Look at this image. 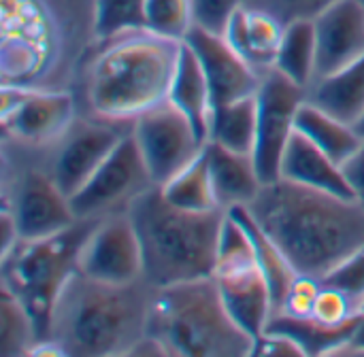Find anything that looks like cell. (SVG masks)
Returning a JSON list of instances; mask_svg holds the SVG:
<instances>
[{
  "label": "cell",
  "instance_id": "1",
  "mask_svg": "<svg viewBox=\"0 0 364 357\" xmlns=\"http://www.w3.org/2000/svg\"><path fill=\"white\" fill-rule=\"evenodd\" d=\"M247 209L292 268L318 281L364 243V207L358 200L288 179L262 185Z\"/></svg>",
  "mask_w": 364,
  "mask_h": 357
},
{
  "label": "cell",
  "instance_id": "2",
  "mask_svg": "<svg viewBox=\"0 0 364 357\" xmlns=\"http://www.w3.org/2000/svg\"><path fill=\"white\" fill-rule=\"evenodd\" d=\"M126 213L141 243L143 279L154 290L213 277L226 209L188 211L168 202L160 185H154Z\"/></svg>",
  "mask_w": 364,
  "mask_h": 357
},
{
  "label": "cell",
  "instance_id": "3",
  "mask_svg": "<svg viewBox=\"0 0 364 357\" xmlns=\"http://www.w3.org/2000/svg\"><path fill=\"white\" fill-rule=\"evenodd\" d=\"M154 287L94 281L77 273L64 287L51 319V341L66 356H128L147 330Z\"/></svg>",
  "mask_w": 364,
  "mask_h": 357
},
{
  "label": "cell",
  "instance_id": "4",
  "mask_svg": "<svg viewBox=\"0 0 364 357\" xmlns=\"http://www.w3.org/2000/svg\"><path fill=\"white\" fill-rule=\"evenodd\" d=\"M181 40L149 30L111 38L87 75L92 111L107 121H134L168 100Z\"/></svg>",
  "mask_w": 364,
  "mask_h": 357
},
{
  "label": "cell",
  "instance_id": "5",
  "mask_svg": "<svg viewBox=\"0 0 364 357\" xmlns=\"http://www.w3.org/2000/svg\"><path fill=\"white\" fill-rule=\"evenodd\" d=\"M145 334L166 356L239 357L254 351V339L230 317L213 277L154 290Z\"/></svg>",
  "mask_w": 364,
  "mask_h": 357
},
{
  "label": "cell",
  "instance_id": "6",
  "mask_svg": "<svg viewBox=\"0 0 364 357\" xmlns=\"http://www.w3.org/2000/svg\"><path fill=\"white\" fill-rule=\"evenodd\" d=\"M98 219H77L60 234L19 241L2 258V285L9 287L34 319L38 341L51 339V319L55 304L79 273V253Z\"/></svg>",
  "mask_w": 364,
  "mask_h": 357
},
{
  "label": "cell",
  "instance_id": "7",
  "mask_svg": "<svg viewBox=\"0 0 364 357\" xmlns=\"http://www.w3.org/2000/svg\"><path fill=\"white\" fill-rule=\"evenodd\" d=\"M154 185L139 143L130 130L87 183L70 198V207L77 219H100L113 215L117 207H128Z\"/></svg>",
  "mask_w": 364,
  "mask_h": 357
},
{
  "label": "cell",
  "instance_id": "8",
  "mask_svg": "<svg viewBox=\"0 0 364 357\" xmlns=\"http://www.w3.org/2000/svg\"><path fill=\"white\" fill-rule=\"evenodd\" d=\"M256 100L258 134L254 147V162L262 183L267 185L282 179V160L296 130V113L307 100V89L273 66L262 75Z\"/></svg>",
  "mask_w": 364,
  "mask_h": 357
},
{
  "label": "cell",
  "instance_id": "9",
  "mask_svg": "<svg viewBox=\"0 0 364 357\" xmlns=\"http://www.w3.org/2000/svg\"><path fill=\"white\" fill-rule=\"evenodd\" d=\"M132 134L156 185H164L205 149L192 121L171 102H162L132 121Z\"/></svg>",
  "mask_w": 364,
  "mask_h": 357
},
{
  "label": "cell",
  "instance_id": "10",
  "mask_svg": "<svg viewBox=\"0 0 364 357\" xmlns=\"http://www.w3.org/2000/svg\"><path fill=\"white\" fill-rule=\"evenodd\" d=\"M79 273L111 285L143 279V253L128 213L100 217L79 253Z\"/></svg>",
  "mask_w": 364,
  "mask_h": 357
},
{
  "label": "cell",
  "instance_id": "11",
  "mask_svg": "<svg viewBox=\"0 0 364 357\" xmlns=\"http://www.w3.org/2000/svg\"><path fill=\"white\" fill-rule=\"evenodd\" d=\"M75 115V100L68 92L45 87H2V128L9 136L43 145L62 138Z\"/></svg>",
  "mask_w": 364,
  "mask_h": 357
},
{
  "label": "cell",
  "instance_id": "12",
  "mask_svg": "<svg viewBox=\"0 0 364 357\" xmlns=\"http://www.w3.org/2000/svg\"><path fill=\"white\" fill-rule=\"evenodd\" d=\"M186 45L196 53L209 89L213 106H222L247 96H256L262 75L247 64L224 36L209 32L200 26H192L183 38Z\"/></svg>",
  "mask_w": 364,
  "mask_h": 357
},
{
  "label": "cell",
  "instance_id": "13",
  "mask_svg": "<svg viewBox=\"0 0 364 357\" xmlns=\"http://www.w3.org/2000/svg\"><path fill=\"white\" fill-rule=\"evenodd\" d=\"M115 123L117 121L107 119L102 123H73L62 136L49 172L68 198H73L87 183L115 145L126 136L115 128Z\"/></svg>",
  "mask_w": 364,
  "mask_h": 357
},
{
  "label": "cell",
  "instance_id": "14",
  "mask_svg": "<svg viewBox=\"0 0 364 357\" xmlns=\"http://www.w3.org/2000/svg\"><path fill=\"white\" fill-rule=\"evenodd\" d=\"M11 213L23 241L47 238L77 224L70 198L58 187L51 172L36 168L19 179Z\"/></svg>",
  "mask_w": 364,
  "mask_h": 357
},
{
  "label": "cell",
  "instance_id": "15",
  "mask_svg": "<svg viewBox=\"0 0 364 357\" xmlns=\"http://www.w3.org/2000/svg\"><path fill=\"white\" fill-rule=\"evenodd\" d=\"M213 279L230 317L256 343V339L264 334L275 313L273 294L258 262L220 268L213 273Z\"/></svg>",
  "mask_w": 364,
  "mask_h": 357
},
{
  "label": "cell",
  "instance_id": "16",
  "mask_svg": "<svg viewBox=\"0 0 364 357\" xmlns=\"http://www.w3.org/2000/svg\"><path fill=\"white\" fill-rule=\"evenodd\" d=\"M316 79L343 70L364 55V11L358 0H337L316 19Z\"/></svg>",
  "mask_w": 364,
  "mask_h": 357
},
{
  "label": "cell",
  "instance_id": "17",
  "mask_svg": "<svg viewBox=\"0 0 364 357\" xmlns=\"http://www.w3.org/2000/svg\"><path fill=\"white\" fill-rule=\"evenodd\" d=\"M284 28L286 26L273 13L243 4L230 17L224 38L247 64L264 75L275 66Z\"/></svg>",
  "mask_w": 364,
  "mask_h": 357
},
{
  "label": "cell",
  "instance_id": "18",
  "mask_svg": "<svg viewBox=\"0 0 364 357\" xmlns=\"http://www.w3.org/2000/svg\"><path fill=\"white\" fill-rule=\"evenodd\" d=\"M282 179H288L292 183L314 187L320 192H328L341 198L356 200L346 179L343 166L335 162L331 155H326L322 149H318L307 136H303L296 130L282 160Z\"/></svg>",
  "mask_w": 364,
  "mask_h": 357
},
{
  "label": "cell",
  "instance_id": "19",
  "mask_svg": "<svg viewBox=\"0 0 364 357\" xmlns=\"http://www.w3.org/2000/svg\"><path fill=\"white\" fill-rule=\"evenodd\" d=\"M205 149L220 207L228 211L232 207L252 204L264 185L256 170L254 155L230 151L218 143H207Z\"/></svg>",
  "mask_w": 364,
  "mask_h": 357
},
{
  "label": "cell",
  "instance_id": "20",
  "mask_svg": "<svg viewBox=\"0 0 364 357\" xmlns=\"http://www.w3.org/2000/svg\"><path fill=\"white\" fill-rule=\"evenodd\" d=\"M168 100L192 121L198 136L209 141V117H211V89L205 77V70L196 57V53L181 40L179 60L175 68V77L171 83Z\"/></svg>",
  "mask_w": 364,
  "mask_h": 357
},
{
  "label": "cell",
  "instance_id": "21",
  "mask_svg": "<svg viewBox=\"0 0 364 357\" xmlns=\"http://www.w3.org/2000/svg\"><path fill=\"white\" fill-rule=\"evenodd\" d=\"M307 100L354 126L364 113V55L343 70L316 79L307 92Z\"/></svg>",
  "mask_w": 364,
  "mask_h": 357
},
{
  "label": "cell",
  "instance_id": "22",
  "mask_svg": "<svg viewBox=\"0 0 364 357\" xmlns=\"http://www.w3.org/2000/svg\"><path fill=\"white\" fill-rule=\"evenodd\" d=\"M294 128L341 166L358 151L364 141L352 123L333 117L311 100H305L301 104Z\"/></svg>",
  "mask_w": 364,
  "mask_h": 357
},
{
  "label": "cell",
  "instance_id": "23",
  "mask_svg": "<svg viewBox=\"0 0 364 357\" xmlns=\"http://www.w3.org/2000/svg\"><path fill=\"white\" fill-rule=\"evenodd\" d=\"M228 213L247 230V234L252 238L256 262H258L260 270L264 273V277L269 281V287H271V294H273V309H275L273 315H277L282 311L284 300H286L294 279L299 277V273L292 268V264L286 260V256L273 243V238L260 228V224L254 219L252 211L245 204L232 207V209H228Z\"/></svg>",
  "mask_w": 364,
  "mask_h": 357
},
{
  "label": "cell",
  "instance_id": "24",
  "mask_svg": "<svg viewBox=\"0 0 364 357\" xmlns=\"http://www.w3.org/2000/svg\"><path fill=\"white\" fill-rule=\"evenodd\" d=\"M256 134H258L256 96H247V98L211 109L207 143H218L230 151L254 155Z\"/></svg>",
  "mask_w": 364,
  "mask_h": 357
},
{
  "label": "cell",
  "instance_id": "25",
  "mask_svg": "<svg viewBox=\"0 0 364 357\" xmlns=\"http://www.w3.org/2000/svg\"><path fill=\"white\" fill-rule=\"evenodd\" d=\"M316 66H318L316 21L294 19L286 23L275 57V68L309 92L311 83L316 81Z\"/></svg>",
  "mask_w": 364,
  "mask_h": 357
},
{
  "label": "cell",
  "instance_id": "26",
  "mask_svg": "<svg viewBox=\"0 0 364 357\" xmlns=\"http://www.w3.org/2000/svg\"><path fill=\"white\" fill-rule=\"evenodd\" d=\"M164 198L181 209L188 211H213L220 209L211 170H209V158L207 149L200 151L196 160H192L183 170H179L171 181L160 185ZM224 209V207H222Z\"/></svg>",
  "mask_w": 364,
  "mask_h": 357
},
{
  "label": "cell",
  "instance_id": "27",
  "mask_svg": "<svg viewBox=\"0 0 364 357\" xmlns=\"http://www.w3.org/2000/svg\"><path fill=\"white\" fill-rule=\"evenodd\" d=\"M38 343L32 315L21 300L2 285L0 290V356H26Z\"/></svg>",
  "mask_w": 364,
  "mask_h": 357
},
{
  "label": "cell",
  "instance_id": "28",
  "mask_svg": "<svg viewBox=\"0 0 364 357\" xmlns=\"http://www.w3.org/2000/svg\"><path fill=\"white\" fill-rule=\"evenodd\" d=\"M147 0H94V34L102 40L145 30Z\"/></svg>",
  "mask_w": 364,
  "mask_h": 357
},
{
  "label": "cell",
  "instance_id": "29",
  "mask_svg": "<svg viewBox=\"0 0 364 357\" xmlns=\"http://www.w3.org/2000/svg\"><path fill=\"white\" fill-rule=\"evenodd\" d=\"M192 26V0H147L145 30L173 40H183Z\"/></svg>",
  "mask_w": 364,
  "mask_h": 357
},
{
  "label": "cell",
  "instance_id": "30",
  "mask_svg": "<svg viewBox=\"0 0 364 357\" xmlns=\"http://www.w3.org/2000/svg\"><path fill=\"white\" fill-rule=\"evenodd\" d=\"M322 283L343 292L358 309L364 300V243L335 270H331L322 279Z\"/></svg>",
  "mask_w": 364,
  "mask_h": 357
},
{
  "label": "cell",
  "instance_id": "31",
  "mask_svg": "<svg viewBox=\"0 0 364 357\" xmlns=\"http://www.w3.org/2000/svg\"><path fill=\"white\" fill-rule=\"evenodd\" d=\"M356 315H358L356 304L343 292L322 283L320 294L314 304V313H311V317L316 322H320L324 326H343Z\"/></svg>",
  "mask_w": 364,
  "mask_h": 357
},
{
  "label": "cell",
  "instance_id": "32",
  "mask_svg": "<svg viewBox=\"0 0 364 357\" xmlns=\"http://www.w3.org/2000/svg\"><path fill=\"white\" fill-rule=\"evenodd\" d=\"M335 2L337 0H256L247 6L264 9L286 26L294 19H316L324 9Z\"/></svg>",
  "mask_w": 364,
  "mask_h": 357
},
{
  "label": "cell",
  "instance_id": "33",
  "mask_svg": "<svg viewBox=\"0 0 364 357\" xmlns=\"http://www.w3.org/2000/svg\"><path fill=\"white\" fill-rule=\"evenodd\" d=\"M239 6H243V0H192L194 23L224 36L228 21Z\"/></svg>",
  "mask_w": 364,
  "mask_h": 357
},
{
  "label": "cell",
  "instance_id": "34",
  "mask_svg": "<svg viewBox=\"0 0 364 357\" xmlns=\"http://www.w3.org/2000/svg\"><path fill=\"white\" fill-rule=\"evenodd\" d=\"M320 287H322V281L314 279V277H307V275H299L284 300V307L277 315H290V317H296V319H307L311 317L314 313V304H316V298L320 294Z\"/></svg>",
  "mask_w": 364,
  "mask_h": 357
},
{
  "label": "cell",
  "instance_id": "35",
  "mask_svg": "<svg viewBox=\"0 0 364 357\" xmlns=\"http://www.w3.org/2000/svg\"><path fill=\"white\" fill-rule=\"evenodd\" d=\"M252 356L301 357L305 356V351H303V347H301L292 336H288V334H284V332L267 330L262 336L256 339Z\"/></svg>",
  "mask_w": 364,
  "mask_h": 357
},
{
  "label": "cell",
  "instance_id": "36",
  "mask_svg": "<svg viewBox=\"0 0 364 357\" xmlns=\"http://www.w3.org/2000/svg\"><path fill=\"white\" fill-rule=\"evenodd\" d=\"M343 172L354 192V198L364 207V141L358 151L348 162H343Z\"/></svg>",
  "mask_w": 364,
  "mask_h": 357
},
{
  "label": "cell",
  "instance_id": "37",
  "mask_svg": "<svg viewBox=\"0 0 364 357\" xmlns=\"http://www.w3.org/2000/svg\"><path fill=\"white\" fill-rule=\"evenodd\" d=\"M19 241H21V236H19L15 217H13L11 209L4 207L2 215H0V260L6 258Z\"/></svg>",
  "mask_w": 364,
  "mask_h": 357
},
{
  "label": "cell",
  "instance_id": "38",
  "mask_svg": "<svg viewBox=\"0 0 364 357\" xmlns=\"http://www.w3.org/2000/svg\"><path fill=\"white\" fill-rule=\"evenodd\" d=\"M354 128L358 130V134H360V136H363V138H364V113H363V115H360V119H358V121L354 123Z\"/></svg>",
  "mask_w": 364,
  "mask_h": 357
},
{
  "label": "cell",
  "instance_id": "39",
  "mask_svg": "<svg viewBox=\"0 0 364 357\" xmlns=\"http://www.w3.org/2000/svg\"><path fill=\"white\" fill-rule=\"evenodd\" d=\"M358 313H360V315H364V300L360 302V307H358Z\"/></svg>",
  "mask_w": 364,
  "mask_h": 357
},
{
  "label": "cell",
  "instance_id": "40",
  "mask_svg": "<svg viewBox=\"0 0 364 357\" xmlns=\"http://www.w3.org/2000/svg\"><path fill=\"white\" fill-rule=\"evenodd\" d=\"M360 2V6H363V11H364V0H358Z\"/></svg>",
  "mask_w": 364,
  "mask_h": 357
}]
</instances>
